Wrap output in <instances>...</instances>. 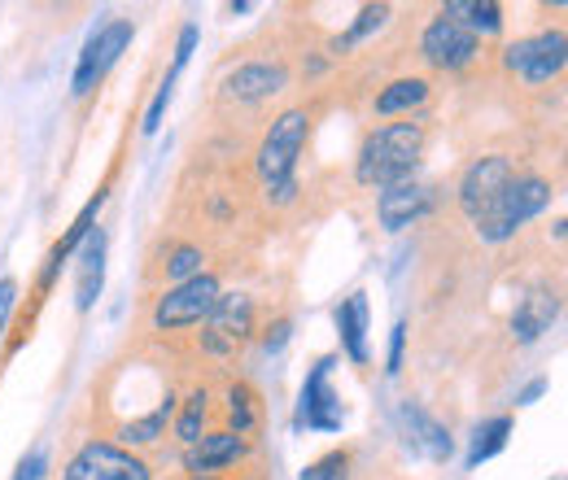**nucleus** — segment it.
Returning <instances> with one entry per match:
<instances>
[{
  "mask_svg": "<svg viewBox=\"0 0 568 480\" xmlns=\"http://www.w3.org/2000/svg\"><path fill=\"white\" fill-rule=\"evenodd\" d=\"M420 153H425V123L407 119V123L372 127V132L363 136V144H358L355 180L367 184V188H389V184L416 180Z\"/></svg>",
  "mask_w": 568,
  "mask_h": 480,
  "instance_id": "f257e3e1",
  "label": "nucleus"
},
{
  "mask_svg": "<svg viewBox=\"0 0 568 480\" xmlns=\"http://www.w3.org/2000/svg\"><path fill=\"white\" fill-rule=\"evenodd\" d=\"M311 140V114L306 110H284L281 119L267 127V136L258 144V180L267 188L272 202H293L297 184H293V171H297V157Z\"/></svg>",
  "mask_w": 568,
  "mask_h": 480,
  "instance_id": "f03ea898",
  "label": "nucleus"
},
{
  "mask_svg": "<svg viewBox=\"0 0 568 480\" xmlns=\"http://www.w3.org/2000/svg\"><path fill=\"white\" fill-rule=\"evenodd\" d=\"M551 193L556 188H551L547 175H511V184L503 188V197L477 218V236L490 241V245L511 241L534 214H542V210L551 206Z\"/></svg>",
  "mask_w": 568,
  "mask_h": 480,
  "instance_id": "7ed1b4c3",
  "label": "nucleus"
},
{
  "mask_svg": "<svg viewBox=\"0 0 568 480\" xmlns=\"http://www.w3.org/2000/svg\"><path fill=\"white\" fill-rule=\"evenodd\" d=\"M223 288H219V275L202 272L184 284H171L158 306H153V328L158 333H180V328H197L211 319V310L219 306Z\"/></svg>",
  "mask_w": 568,
  "mask_h": 480,
  "instance_id": "20e7f679",
  "label": "nucleus"
},
{
  "mask_svg": "<svg viewBox=\"0 0 568 480\" xmlns=\"http://www.w3.org/2000/svg\"><path fill=\"white\" fill-rule=\"evenodd\" d=\"M62 480H153L141 455L114 446V441H83L67 463Z\"/></svg>",
  "mask_w": 568,
  "mask_h": 480,
  "instance_id": "39448f33",
  "label": "nucleus"
},
{
  "mask_svg": "<svg viewBox=\"0 0 568 480\" xmlns=\"http://www.w3.org/2000/svg\"><path fill=\"white\" fill-rule=\"evenodd\" d=\"M132 35H136L132 18H114V22H105L97 35H88V44H83V53H79V67H74V79H71L74 96H88V92L110 74V67H114V62L123 58V49L132 44Z\"/></svg>",
  "mask_w": 568,
  "mask_h": 480,
  "instance_id": "423d86ee",
  "label": "nucleus"
},
{
  "mask_svg": "<svg viewBox=\"0 0 568 480\" xmlns=\"http://www.w3.org/2000/svg\"><path fill=\"white\" fill-rule=\"evenodd\" d=\"M565 62L568 53H565V31L560 27L556 31H542V35H525V40L507 44V53H503V67L511 70V74H520L529 88H542V83L560 79Z\"/></svg>",
  "mask_w": 568,
  "mask_h": 480,
  "instance_id": "0eeeda50",
  "label": "nucleus"
},
{
  "mask_svg": "<svg viewBox=\"0 0 568 480\" xmlns=\"http://www.w3.org/2000/svg\"><path fill=\"white\" fill-rule=\"evenodd\" d=\"M511 175H516V166H511L507 153H486V157L468 162V171L459 180V210H464V218L477 223L503 197V188L511 184Z\"/></svg>",
  "mask_w": 568,
  "mask_h": 480,
  "instance_id": "6e6552de",
  "label": "nucleus"
},
{
  "mask_svg": "<svg viewBox=\"0 0 568 480\" xmlns=\"http://www.w3.org/2000/svg\"><path fill=\"white\" fill-rule=\"evenodd\" d=\"M328 376H333V358H320V362L311 367L306 385H302V398H297V415H293L297 428L337 432V428L346 423V407H342V398L333 394Z\"/></svg>",
  "mask_w": 568,
  "mask_h": 480,
  "instance_id": "1a4fd4ad",
  "label": "nucleus"
},
{
  "mask_svg": "<svg viewBox=\"0 0 568 480\" xmlns=\"http://www.w3.org/2000/svg\"><path fill=\"white\" fill-rule=\"evenodd\" d=\"M420 58L437 70H464L481 58V40L473 31H464L459 22H450L446 13H437L420 35Z\"/></svg>",
  "mask_w": 568,
  "mask_h": 480,
  "instance_id": "9d476101",
  "label": "nucleus"
},
{
  "mask_svg": "<svg viewBox=\"0 0 568 480\" xmlns=\"http://www.w3.org/2000/svg\"><path fill=\"white\" fill-rule=\"evenodd\" d=\"M250 333H254V306H250V297L223 293L219 306L211 310V319H206L202 345H206V354L227 358V354H236L241 345L250 341Z\"/></svg>",
  "mask_w": 568,
  "mask_h": 480,
  "instance_id": "9b49d317",
  "label": "nucleus"
},
{
  "mask_svg": "<svg viewBox=\"0 0 568 480\" xmlns=\"http://www.w3.org/2000/svg\"><path fill=\"white\" fill-rule=\"evenodd\" d=\"M428 210H433V188L420 180H403V184H389L381 188L376 197V218L385 232H403L412 223H420Z\"/></svg>",
  "mask_w": 568,
  "mask_h": 480,
  "instance_id": "f8f14e48",
  "label": "nucleus"
},
{
  "mask_svg": "<svg viewBox=\"0 0 568 480\" xmlns=\"http://www.w3.org/2000/svg\"><path fill=\"white\" fill-rule=\"evenodd\" d=\"M556 319H560V288L534 284V288L516 302V310H511V337L520 345H534L542 333L556 328Z\"/></svg>",
  "mask_w": 568,
  "mask_h": 480,
  "instance_id": "ddd939ff",
  "label": "nucleus"
},
{
  "mask_svg": "<svg viewBox=\"0 0 568 480\" xmlns=\"http://www.w3.org/2000/svg\"><path fill=\"white\" fill-rule=\"evenodd\" d=\"M288 74L276 62H245L223 79V101L232 105H258V101H272L276 92H284Z\"/></svg>",
  "mask_w": 568,
  "mask_h": 480,
  "instance_id": "4468645a",
  "label": "nucleus"
},
{
  "mask_svg": "<svg viewBox=\"0 0 568 480\" xmlns=\"http://www.w3.org/2000/svg\"><path fill=\"white\" fill-rule=\"evenodd\" d=\"M403 428H407V446L416 450V455H428L433 463H446L450 459V450H455V441H450V432H446V423H437L425 407H416V402H403Z\"/></svg>",
  "mask_w": 568,
  "mask_h": 480,
  "instance_id": "2eb2a0df",
  "label": "nucleus"
},
{
  "mask_svg": "<svg viewBox=\"0 0 568 480\" xmlns=\"http://www.w3.org/2000/svg\"><path fill=\"white\" fill-rule=\"evenodd\" d=\"M245 455V437H236V432H227V428H219V432H206L197 446H189V455H184V463H189V472H219V468H232L236 459Z\"/></svg>",
  "mask_w": 568,
  "mask_h": 480,
  "instance_id": "dca6fc26",
  "label": "nucleus"
},
{
  "mask_svg": "<svg viewBox=\"0 0 568 480\" xmlns=\"http://www.w3.org/2000/svg\"><path fill=\"white\" fill-rule=\"evenodd\" d=\"M101 284H105V236L97 232H88L83 236V258H79V288H74V306L79 310H88L92 302H97V293H101Z\"/></svg>",
  "mask_w": 568,
  "mask_h": 480,
  "instance_id": "f3484780",
  "label": "nucleus"
},
{
  "mask_svg": "<svg viewBox=\"0 0 568 480\" xmlns=\"http://www.w3.org/2000/svg\"><path fill=\"white\" fill-rule=\"evenodd\" d=\"M337 333H342L351 362H367V293H351L337 306Z\"/></svg>",
  "mask_w": 568,
  "mask_h": 480,
  "instance_id": "a211bd4d",
  "label": "nucleus"
},
{
  "mask_svg": "<svg viewBox=\"0 0 568 480\" xmlns=\"http://www.w3.org/2000/svg\"><path fill=\"white\" fill-rule=\"evenodd\" d=\"M442 13H446L450 22H459L464 31H473L477 40L503 31V4H495V0H450Z\"/></svg>",
  "mask_w": 568,
  "mask_h": 480,
  "instance_id": "6ab92c4d",
  "label": "nucleus"
},
{
  "mask_svg": "<svg viewBox=\"0 0 568 480\" xmlns=\"http://www.w3.org/2000/svg\"><path fill=\"white\" fill-rule=\"evenodd\" d=\"M425 101H428V83H425V79H416V74H407V79H394V83H385L372 110H376L381 119H398V114H412V110H420Z\"/></svg>",
  "mask_w": 568,
  "mask_h": 480,
  "instance_id": "aec40b11",
  "label": "nucleus"
},
{
  "mask_svg": "<svg viewBox=\"0 0 568 480\" xmlns=\"http://www.w3.org/2000/svg\"><path fill=\"white\" fill-rule=\"evenodd\" d=\"M101 202H105V193H97L88 206L79 210V218L71 223V232H67V241H58V249H53V258H49V272H44V284H53V275L62 272V263L71 258L74 249L83 245V236L92 232V218H97V210H101Z\"/></svg>",
  "mask_w": 568,
  "mask_h": 480,
  "instance_id": "412c9836",
  "label": "nucleus"
},
{
  "mask_svg": "<svg viewBox=\"0 0 568 480\" xmlns=\"http://www.w3.org/2000/svg\"><path fill=\"white\" fill-rule=\"evenodd\" d=\"M227 419H232L227 432H236V437H250L263 423V402H258V394L250 385H232L227 389Z\"/></svg>",
  "mask_w": 568,
  "mask_h": 480,
  "instance_id": "4be33fe9",
  "label": "nucleus"
},
{
  "mask_svg": "<svg viewBox=\"0 0 568 480\" xmlns=\"http://www.w3.org/2000/svg\"><path fill=\"white\" fill-rule=\"evenodd\" d=\"M507 437H511V419H507V415H495V419L477 423V432H473V450H468V468L495 459L498 450L507 446Z\"/></svg>",
  "mask_w": 568,
  "mask_h": 480,
  "instance_id": "5701e85b",
  "label": "nucleus"
},
{
  "mask_svg": "<svg viewBox=\"0 0 568 480\" xmlns=\"http://www.w3.org/2000/svg\"><path fill=\"white\" fill-rule=\"evenodd\" d=\"M206 402H211L206 389L189 394L184 411H180V419H175V441H180V446H197V441L206 437V419H211V407H206Z\"/></svg>",
  "mask_w": 568,
  "mask_h": 480,
  "instance_id": "b1692460",
  "label": "nucleus"
},
{
  "mask_svg": "<svg viewBox=\"0 0 568 480\" xmlns=\"http://www.w3.org/2000/svg\"><path fill=\"white\" fill-rule=\"evenodd\" d=\"M171 411H175V402H162L158 411L128 419V423H123V441H128V446H153V441L166 432V419H171Z\"/></svg>",
  "mask_w": 568,
  "mask_h": 480,
  "instance_id": "393cba45",
  "label": "nucleus"
},
{
  "mask_svg": "<svg viewBox=\"0 0 568 480\" xmlns=\"http://www.w3.org/2000/svg\"><path fill=\"white\" fill-rule=\"evenodd\" d=\"M351 468H355V450H328L315 463H306L297 480H351Z\"/></svg>",
  "mask_w": 568,
  "mask_h": 480,
  "instance_id": "a878e982",
  "label": "nucleus"
},
{
  "mask_svg": "<svg viewBox=\"0 0 568 480\" xmlns=\"http://www.w3.org/2000/svg\"><path fill=\"white\" fill-rule=\"evenodd\" d=\"M385 18H389V4H367V9L355 18V27H351L346 35H337V44H333V49H337V53H346V49L363 44L372 31H381V27H385Z\"/></svg>",
  "mask_w": 568,
  "mask_h": 480,
  "instance_id": "bb28decb",
  "label": "nucleus"
},
{
  "mask_svg": "<svg viewBox=\"0 0 568 480\" xmlns=\"http://www.w3.org/2000/svg\"><path fill=\"white\" fill-rule=\"evenodd\" d=\"M202 263H206V254H202L197 245H180V249H171V258H166V279H171V284H184V279L202 275Z\"/></svg>",
  "mask_w": 568,
  "mask_h": 480,
  "instance_id": "cd10ccee",
  "label": "nucleus"
},
{
  "mask_svg": "<svg viewBox=\"0 0 568 480\" xmlns=\"http://www.w3.org/2000/svg\"><path fill=\"white\" fill-rule=\"evenodd\" d=\"M171 96H175V74H166V79H162V88H158V96H153V105H149V114H144V123H141L144 136H153V132L162 127V119H166V105H171Z\"/></svg>",
  "mask_w": 568,
  "mask_h": 480,
  "instance_id": "c85d7f7f",
  "label": "nucleus"
},
{
  "mask_svg": "<svg viewBox=\"0 0 568 480\" xmlns=\"http://www.w3.org/2000/svg\"><path fill=\"white\" fill-rule=\"evenodd\" d=\"M197 22H189L184 31H180V44H175V67H171V74H180V70L189 67V58H193V49H197Z\"/></svg>",
  "mask_w": 568,
  "mask_h": 480,
  "instance_id": "c756f323",
  "label": "nucleus"
},
{
  "mask_svg": "<svg viewBox=\"0 0 568 480\" xmlns=\"http://www.w3.org/2000/svg\"><path fill=\"white\" fill-rule=\"evenodd\" d=\"M40 472H44V446H36V450L22 459V468H18L13 480H40Z\"/></svg>",
  "mask_w": 568,
  "mask_h": 480,
  "instance_id": "7c9ffc66",
  "label": "nucleus"
},
{
  "mask_svg": "<svg viewBox=\"0 0 568 480\" xmlns=\"http://www.w3.org/2000/svg\"><path fill=\"white\" fill-rule=\"evenodd\" d=\"M403 349H407V324H398L389 337V371H403Z\"/></svg>",
  "mask_w": 568,
  "mask_h": 480,
  "instance_id": "2f4dec72",
  "label": "nucleus"
},
{
  "mask_svg": "<svg viewBox=\"0 0 568 480\" xmlns=\"http://www.w3.org/2000/svg\"><path fill=\"white\" fill-rule=\"evenodd\" d=\"M13 297H18V284L9 275H0V333L9 324V310H13Z\"/></svg>",
  "mask_w": 568,
  "mask_h": 480,
  "instance_id": "473e14b6",
  "label": "nucleus"
},
{
  "mask_svg": "<svg viewBox=\"0 0 568 480\" xmlns=\"http://www.w3.org/2000/svg\"><path fill=\"white\" fill-rule=\"evenodd\" d=\"M542 394H547V380H542V376H538V380H529V385H525V389H520V398H516V402H520V407H529V402H538V398H542Z\"/></svg>",
  "mask_w": 568,
  "mask_h": 480,
  "instance_id": "72a5a7b5",
  "label": "nucleus"
},
{
  "mask_svg": "<svg viewBox=\"0 0 568 480\" xmlns=\"http://www.w3.org/2000/svg\"><path fill=\"white\" fill-rule=\"evenodd\" d=\"M284 341H288V319H281V324L267 333V349H281Z\"/></svg>",
  "mask_w": 568,
  "mask_h": 480,
  "instance_id": "f704fd0d",
  "label": "nucleus"
},
{
  "mask_svg": "<svg viewBox=\"0 0 568 480\" xmlns=\"http://www.w3.org/2000/svg\"><path fill=\"white\" fill-rule=\"evenodd\" d=\"M189 480H219V477H189Z\"/></svg>",
  "mask_w": 568,
  "mask_h": 480,
  "instance_id": "c9c22d12",
  "label": "nucleus"
}]
</instances>
